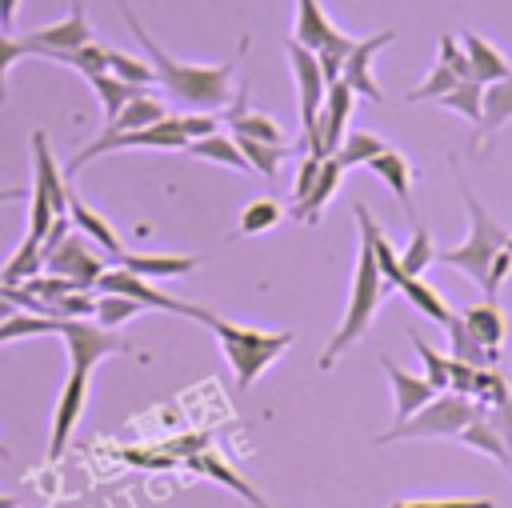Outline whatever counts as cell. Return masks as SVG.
Returning <instances> with one entry per match:
<instances>
[{
	"instance_id": "cell-1",
	"label": "cell",
	"mask_w": 512,
	"mask_h": 508,
	"mask_svg": "<svg viewBox=\"0 0 512 508\" xmlns=\"http://www.w3.org/2000/svg\"><path fill=\"white\" fill-rule=\"evenodd\" d=\"M120 12H124V20H128V28L136 32V40H140V48H144V56H148V64H152L160 88H164L172 100H180V104L192 108V112L228 108V100H232V68H228V64H188V60H176L172 52H164V48L144 32V24L136 20V12H132L128 4H120Z\"/></svg>"
},
{
	"instance_id": "cell-2",
	"label": "cell",
	"mask_w": 512,
	"mask_h": 508,
	"mask_svg": "<svg viewBox=\"0 0 512 508\" xmlns=\"http://www.w3.org/2000/svg\"><path fill=\"white\" fill-rule=\"evenodd\" d=\"M392 288H388V280L380 276V268H376V256H372V244L360 236V244H356V268H352V284H348V308H344V320L336 324V332H332V340L324 344V352H320V372H328L364 332H368V324H372V316H376V308H380V300L388 296Z\"/></svg>"
},
{
	"instance_id": "cell-3",
	"label": "cell",
	"mask_w": 512,
	"mask_h": 508,
	"mask_svg": "<svg viewBox=\"0 0 512 508\" xmlns=\"http://www.w3.org/2000/svg\"><path fill=\"white\" fill-rule=\"evenodd\" d=\"M224 360L232 364V376H236V388L244 392L248 384H256V376H264L288 348H292V332H264V328H244V324H232V320H220L216 312L208 316V324Z\"/></svg>"
},
{
	"instance_id": "cell-4",
	"label": "cell",
	"mask_w": 512,
	"mask_h": 508,
	"mask_svg": "<svg viewBox=\"0 0 512 508\" xmlns=\"http://www.w3.org/2000/svg\"><path fill=\"white\" fill-rule=\"evenodd\" d=\"M456 184H460V192H464V212H468V236L456 244V248H444V252H436V260H444L448 268H456V272H464L468 280H476L480 288H484V280H488V268H492V256L500 252V248H508V228L476 200V192L468 188V180L456 172Z\"/></svg>"
},
{
	"instance_id": "cell-5",
	"label": "cell",
	"mask_w": 512,
	"mask_h": 508,
	"mask_svg": "<svg viewBox=\"0 0 512 508\" xmlns=\"http://www.w3.org/2000/svg\"><path fill=\"white\" fill-rule=\"evenodd\" d=\"M480 412L472 396L460 392H436L420 412H412L404 424H392L388 432L376 436V444H396V440H448L460 436V428Z\"/></svg>"
},
{
	"instance_id": "cell-6",
	"label": "cell",
	"mask_w": 512,
	"mask_h": 508,
	"mask_svg": "<svg viewBox=\"0 0 512 508\" xmlns=\"http://www.w3.org/2000/svg\"><path fill=\"white\" fill-rule=\"evenodd\" d=\"M124 148H188V136L180 128V116H164L160 124H148V128H132V132H100L92 144H84L72 164L64 168V180L80 176V168H88L96 156H108V152H124Z\"/></svg>"
},
{
	"instance_id": "cell-7",
	"label": "cell",
	"mask_w": 512,
	"mask_h": 508,
	"mask_svg": "<svg viewBox=\"0 0 512 508\" xmlns=\"http://www.w3.org/2000/svg\"><path fill=\"white\" fill-rule=\"evenodd\" d=\"M96 288L100 292H116V296H128V300H136V304H144V308H156V312H176V316H188V320H200V324H208V308H200V304H188V300H176V296H168V292H160V288H152L144 276H136V272H128V268H104L100 272V280H96Z\"/></svg>"
},
{
	"instance_id": "cell-8",
	"label": "cell",
	"mask_w": 512,
	"mask_h": 508,
	"mask_svg": "<svg viewBox=\"0 0 512 508\" xmlns=\"http://www.w3.org/2000/svg\"><path fill=\"white\" fill-rule=\"evenodd\" d=\"M60 336L68 348V368H76V372H92L104 356L128 348L112 328H104L96 320H60Z\"/></svg>"
},
{
	"instance_id": "cell-9",
	"label": "cell",
	"mask_w": 512,
	"mask_h": 508,
	"mask_svg": "<svg viewBox=\"0 0 512 508\" xmlns=\"http://www.w3.org/2000/svg\"><path fill=\"white\" fill-rule=\"evenodd\" d=\"M284 48H288V64H292L296 92H300V128H304V136H308V132L316 128L320 108H324L328 80H324V72H320V56H316V52H308V48L296 44V40H288Z\"/></svg>"
},
{
	"instance_id": "cell-10",
	"label": "cell",
	"mask_w": 512,
	"mask_h": 508,
	"mask_svg": "<svg viewBox=\"0 0 512 508\" xmlns=\"http://www.w3.org/2000/svg\"><path fill=\"white\" fill-rule=\"evenodd\" d=\"M20 40H24L28 56H48V60H56L60 52L84 48V44L92 40V28H88V16H84V8H80V0H76L64 20L44 24V28H32V32H24Z\"/></svg>"
},
{
	"instance_id": "cell-11",
	"label": "cell",
	"mask_w": 512,
	"mask_h": 508,
	"mask_svg": "<svg viewBox=\"0 0 512 508\" xmlns=\"http://www.w3.org/2000/svg\"><path fill=\"white\" fill-rule=\"evenodd\" d=\"M292 40L304 44L308 52H344L356 44L352 36H344L320 8V0H296V24H292Z\"/></svg>"
},
{
	"instance_id": "cell-12",
	"label": "cell",
	"mask_w": 512,
	"mask_h": 508,
	"mask_svg": "<svg viewBox=\"0 0 512 508\" xmlns=\"http://www.w3.org/2000/svg\"><path fill=\"white\" fill-rule=\"evenodd\" d=\"M44 268L52 272V276H68L76 288H96V280H100V272H104V264H100V256L84 244V236H76V232H68L48 256H44Z\"/></svg>"
},
{
	"instance_id": "cell-13",
	"label": "cell",
	"mask_w": 512,
	"mask_h": 508,
	"mask_svg": "<svg viewBox=\"0 0 512 508\" xmlns=\"http://www.w3.org/2000/svg\"><path fill=\"white\" fill-rule=\"evenodd\" d=\"M84 400H88V372H76L68 368V380L60 388V400H56V412H52V436H48V460H60L72 432H76V420L84 412Z\"/></svg>"
},
{
	"instance_id": "cell-14",
	"label": "cell",
	"mask_w": 512,
	"mask_h": 508,
	"mask_svg": "<svg viewBox=\"0 0 512 508\" xmlns=\"http://www.w3.org/2000/svg\"><path fill=\"white\" fill-rule=\"evenodd\" d=\"M392 40H396V32H392V28H384V32H376V36L356 40V44L348 48V56H344V72H340V80H344L356 96H364V100H372V104H380V100H384L380 84L372 80V56H376L380 48H388Z\"/></svg>"
},
{
	"instance_id": "cell-15",
	"label": "cell",
	"mask_w": 512,
	"mask_h": 508,
	"mask_svg": "<svg viewBox=\"0 0 512 508\" xmlns=\"http://www.w3.org/2000/svg\"><path fill=\"white\" fill-rule=\"evenodd\" d=\"M32 192L44 196V200L56 208V216L68 212V196H72V188H68L64 172H60L56 160H52V148H48L44 128L32 132Z\"/></svg>"
},
{
	"instance_id": "cell-16",
	"label": "cell",
	"mask_w": 512,
	"mask_h": 508,
	"mask_svg": "<svg viewBox=\"0 0 512 508\" xmlns=\"http://www.w3.org/2000/svg\"><path fill=\"white\" fill-rule=\"evenodd\" d=\"M224 124L232 128V136H252V140H264V144H288V132H284L272 116L256 112V108L248 104V92H244V88H240V92L232 96V104L224 108Z\"/></svg>"
},
{
	"instance_id": "cell-17",
	"label": "cell",
	"mask_w": 512,
	"mask_h": 508,
	"mask_svg": "<svg viewBox=\"0 0 512 508\" xmlns=\"http://www.w3.org/2000/svg\"><path fill=\"white\" fill-rule=\"evenodd\" d=\"M380 368H384V376L392 380V400H396V404H392V412H396L392 420H396V424H404L412 412H420V408L436 396V388L428 384V376H412V372H404V368H400L396 360H388V356L380 360Z\"/></svg>"
},
{
	"instance_id": "cell-18",
	"label": "cell",
	"mask_w": 512,
	"mask_h": 508,
	"mask_svg": "<svg viewBox=\"0 0 512 508\" xmlns=\"http://www.w3.org/2000/svg\"><path fill=\"white\" fill-rule=\"evenodd\" d=\"M120 268L144 276V280H176L188 276L192 268H200V256H180V252H120L116 256Z\"/></svg>"
},
{
	"instance_id": "cell-19",
	"label": "cell",
	"mask_w": 512,
	"mask_h": 508,
	"mask_svg": "<svg viewBox=\"0 0 512 508\" xmlns=\"http://www.w3.org/2000/svg\"><path fill=\"white\" fill-rule=\"evenodd\" d=\"M340 180H344V164H340L336 156H324V160H320V176H316V184H312V192H308L304 200H296V204H288V216L312 228V224L320 220V212L328 208V200L336 196V188H340Z\"/></svg>"
},
{
	"instance_id": "cell-20",
	"label": "cell",
	"mask_w": 512,
	"mask_h": 508,
	"mask_svg": "<svg viewBox=\"0 0 512 508\" xmlns=\"http://www.w3.org/2000/svg\"><path fill=\"white\" fill-rule=\"evenodd\" d=\"M364 168H372V172L392 188V196L400 200V208H404L408 224L416 228V208H412V160H408L404 152H396V148H384V152H380V156H372Z\"/></svg>"
},
{
	"instance_id": "cell-21",
	"label": "cell",
	"mask_w": 512,
	"mask_h": 508,
	"mask_svg": "<svg viewBox=\"0 0 512 508\" xmlns=\"http://www.w3.org/2000/svg\"><path fill=\"white\" fill-rule=\"evenodd\" d=\"M188 468H196L200 476H208V480H216V484L232 488V492H236L240 500H248L252 508H272V504H268V500H264V496H260V492H256V488H252V484H248V480H244V476H240V472H236V468H232V464L220 456V452H200V456H188Z\"/></svg>"
},
{
	"instance_id": "cell-22",
	"label": "cell",
	"mask_w": 512,
	"mask_h": 508,
	"mask_svg": "<svg viewBox=\"0 0 512 508\" xmlns=\"http://www.w3.org/2000/svg\"><path fill=\"white\" fill-rule=\"evenodd\" d=\"M356 220H360V236L372 244V256H376V268H380V276L388 280V288H400V280H404V264H400V252L392 248V240L384 236V228L372 220V212H368L364 204H356Z\"/></svg>"
},
{
	"instance_id": "cell-23",
	"label": "cell",
	"mask_w": 512,
	"mask_h": 508,
	"mask_svg": "<svg viewBox=\"0 0 512 508\" xmlns=\"http://www.w3.org/2000/svg\"><path fill=\"white\" fill-rule=\"evenodd\" d=\"M460 444H468V448H476V452H484V456H492L500 468H512V448L504 444V436H500V428L492 424V416H488V408L480 404V412L460 428V436H456Z\"/></svg>"
},
{
	"instance_id": "cell-24",
	"label": "cell",
	"mask_w": 512,
	"mask_h": 508,
	"mask_svg": "<svg viewBox=\"0 0 512 508\" xmlns=\"http://www.w3.org/2000/svg\"><path fill=\"white\" fill-rule=\"evenodd\" d=\"M68 216H72V228H76L80 236H88V240H92L100 252H108L112 260L124 252V244H120V236L112 232V224H108V220H104L96 208H88V204H84L76 192L68 196Z\"/></svg>"
},
{
	"instance_id": "cell-25",
	"label": "cell",
	"mask_w": 512,
	"mask_h": 508,
	"mask_svg": "<svg viewBox=\"0 0 512 508\" xmlns=\"http://www.w3.org/2000/svg\"><path fill=\"white\" fill-rule=\"evenodd\" d=\"M444 332H448V356H452V360H464V364H472V368H496L500 356L480 344V336L468 328L464 316H452V320L444 324Z\"/></svg>"
},
{
	"instance_id": "cell-26",
	"label": "cell",
	"mask_w": 512,
	"mask_h": 508,
	"mask_svg": "<svg viewBox=\"0 0 512 508\" xmlns=\"http://www.w3.org/2000/svg\"><path fill=\"white\" fill-rule=\"evenodd\" d=\"M460 44H464V52H468V60H472V76H476L480 84H492V80H500V76H512V64L504 60V52H496L484 36L464 32Z\"/></svg>"
},
{
	"instance_id": "cell-27",
	"label": "cell",
	"mask_w": 512,
	"mask_h": 508,
	"mask_svg": "<svg viewBox=\"0 0 512 508\" xmlns=\"http://www.w3.org/2000/svg\"><path fill=\"white\" fill-rule=\"evenodd\" d=\"M460 316H464V320H468V328L480 336V344H484L488 352H496V356H500V344H504V336H508V320H504V312L496 308V300L468 304Z\"/></svg>"
},
{
	"instance_id": "cell-28",
	"label": "cell",
	"mask_w": 512,
	"mask_h": 508,
	"mask_svg": "<svg viewBox=\"0 0 512 508\" xmlns=\"http://www.w3.org/2000/svg\"><path fill=\"white\" fill-rule=\"evenodd\" d=\"M512 120V76H500L484 84V116H480V140L496 136Z\"/></svg>"
},
{
	"instance_id": "cell-29",
	"label": "cell",
	"mask_w": 512,
	"mask_h": 508,
	"mask_svg": "<svg viewBox=\"0 0 512 508\" xmlns=\"http://www.w3.org/2000/svg\"><path fill=\"white\" fill-rule=\"evenodd\" d=\"M188 152H192V156H200V160H212V164L236 168V172H252V168H248V160H244V152H240V144H236V136H224L220 128H216L212 136L188 140Z\"/></svg>"
},
{
	"instance_id": "cell-30",
	"label": "cell",
	"mask_w": 512,
	"mask_h": 508,
	"mask_svg": "<svg viewBox=\"0 0 512 508\" xmlns=\"http://www.w3.org/2000/svg\"><path fill=\"white\" fill-rule=\"evenodd\" d=\"M400 292H404V300H408L416 312H424V316H428V320H436L440 328H444V324L456 316V312L444 304L440 288H432L424 276H404V280H400Z\"/></svg>"
},
{
	"instance_id": "cell-31",
	"label": "cell",
	"mask_w": 512,
	"mask_h": 508,
	"mask_svg": "<svg viewBox=\"0 0 512 508\" xmlns=\"http://www.w3.org/2000/svg\"><path fill=\"white\" fill-rule=\"evenodd\" d=\"M44 272V252H40V240L36 236H24L20 248L8 256V264L0 268V284H28L32 276Z\"/></svg>"
},
{
	"instance_id": "cell-32",
	"label": "cell",
	"mask_w": 512,
	"mask_h": 508,
	"mask_svg": "<svg viewBox=\"0 0 512 508\" xmlns=\"http://www.w3.org/2000/svg\"><path fill=\"white\" fill-rule=\"evenodd\" d=\"M168 112H164V104L160 100H152L148 92H140V96H132L124 108H120V116L112 120V124H104V132H132V128H148V124H160Z\"/></svg>"
},
{
	"instance_id": "cell-33",
	"label": "cell",
	"mask_w": 512,
	"mask_h": 508,
	"mask_svg": "<svg viewBox=\"0 0 512 508\" xmlns=\"http://www.w3.org/2000/svg\"><path fill=\"white\" fill-rule=\"evenodd\" d=\"M88 84H92V92L100 96L104 124H112V120L120 116V108H124L132 96H140V92H144V88H136V84H128V80H120V76H112V72H100V76H92Z\"/></svg>"
},
{
	"instance_id": "cell-34",
	"label": "cell",
	"mask_w": 512,
	"mask_h": 508,
	"mask_svg": "<svg viewBox=\"0 0 512 508\" xmlns=\"http://www.w3.org/2000/svg\"><path fill=\"white\" fill-rule=\"evenodd\" d=\"M436 104L460 112L468 124H480V116H484V84H480V80H460V84H456L452 92H444Z\"/></svg>"
},
{
	"instance_id": "cell-35",
	"label": "cell",
	"mask_w": 512,
	"mask_h": 508,
	"mask_svg": "<svg viewBox=\"0 0 512 508\" xmlns=\"http://www.w3.org/2000/svg\"><path fill=\"white\" fill-rule=\"evenodd\" d=\"M236 144H240L248 168L260 172V176H268V180L280 172V160L288 156V144H264V140H252V136H236Z\"/></svg>"
},
{
	"instance_id": "cell-36",
	"label": "cell",
	"mask_w": 512,
	"mask_h": 508,
	"mask_svg": "<svg viewBox=\"0 0 512 508\" xmlns=\"http://www.w3.org/2000/svg\"><path fill=\"white\" fill-rule=\"evenodd\" d=\"M48 332H60V320L36 316V312H12L8 320H0V344L28 340V336H48Z\"/></svg>"
},
{
	"instance_id": "cell-37",
	"label": "cell",
	"mask_w": 512,
	"mask_h": 508,
	"mask_svg": "<svg viewBox=\"0 0 512 508\" xmlns=\"http://www.w3.org/2000/svg\"><path fill=\"white\" fill-rule=\"evenodd\" d=\"M384 148H388V144H384L380 136H372V132H348L332 156H336L344 168H356V164H368L372 156H380Z\"/></svg>"
},
{
	"instance_id": "cell-38",
	"label": "cell",
	"mask_w": 512,
	"mask_h": 508,
	"mask_svg": "<svg viewBox=\"0 0 512 508\" xmlns=\"http://www.w3.org/2000/svg\"><path fill=\"white\" fill-rule=\"evenodd\" d=\"M408 340H412V348H416V356H420V364H424V376H428V384L436 388V392H448V356L444 352H436L416 328H408Z\"/></svg>"
},
{
	"instance_id": "cell-39",
	"label": "cell",
	"mask_w": 512,
	"mask_h": 508,
	"mask_svg": "<svg viewBox=\"0 0 512 508\" xmlns=\"http://www.w3.org/2000/svg\"><path fill=\"white\" fill-rule=\"evenodd\" d=\"M56 64H68V68H76L84 80H92V76H100V72H108V48H100V44H84V48H72V52H60L56 56Z\"/></svg>"
},
{
	"instance_id": "cell-40",
	"label": "cell",
	"mask_w": 512,
	"mask_h": 508,
	"mask_svg": "<svg viewBox=\"0 0 512 508\" xmlns=\"http://www.w3.org/2000/svg\"><path fill=\"white\" fill-rule=\"evenodd\" d=\"M280 224V204L276 200H252L244 212H240V236H260V232H268V228H276Z\"/></svg>"
},
{
	"instance_id": "cell-41",
	"label": "cell",
	"mask_w": 512,
	"mask_h": 508,
	"mask_svg": "<svg viewBox=\"0 0 512 508\" xmlns=\"http://www.w3.org/2000/svg\"><path fill=\"white\" fill-rule=\"evenodd\" d=\"M108 72L120 76V80H128V84H136V88H148L156 80V72H152L148 60H136L128 52H116V48H108Z\"/></svg>"
},
{
	"instance_id": "cell-42",
	"label": "cell",
	"mask_w": 512,
	"mask_h": 508,
	"mask_svg": "<svg viewBox=\"0 0 512 508\" xmlns=\"http://www.w3.org/2000/svg\"><path fill=\"white\" fill-rule=\"evenodd\" d=\"M436 260V244L424 228H412V240L408 248L400 252V264H404V276H424V268Z\"/></svg>"
},
{
	"instance_id": "cell-43",
	"label": "cell",
	"mask_w": 512,
	"mask_h": 508,
	"mask_svg": "<svg viewBox=\"0 0 512 508\" xmlns=\"http://www.w3.org/2000/svg\"><path fill=\"white\" fill-rule=\"evenodd\" d=\"M136 312H144V304H136L128 296H116V292H100L96 296V324H104V328H116V324L132 320Z\"/></svg>"
},
{
	"instance_id": "cell-44",
	"label": "cell",
	"mask_w": 512,
	"mask_h": 508,
	"mask_svg": "<svg viewBox=\"0 0 512 508\" xmlns=\"http://www.w3.org/2000/svg\"><path fill=\"white\" fill-rule=\"evenodd\" d=\"M508 396H512V384H508L496 368H476V380H472V400H476V404L492 408V404H500V400H508Z\"/></svg>"
},
{
	"instance_id": "cell-45",
	"label": "cell",
	"mask_w": 512,
	"mask_h": 508,
	"mask_svg": "<svg viewBox=\"0 0 512 508\" xmlns=\"http://www.w3.org/2000/svg\"><path fill=\"white\" fill-rule=\"evenodd\" d=\"M456 84H460V76H456L448 64H440V60H436V64H432V72H428V80H424V84H416V88L408 92V100H412V104H416V100H440V96H444V92H452Z\"/></svg>"
},
{
	"instance_id": "cell-46",
	"label": "cell",
	"mask_w": 512,
	"mask_h": 508,
	"mask_svg": "<svg viewBox=\"0 0 512 508\" xmlns=\"http://www.w3.org/2000/svg\"><path fill=\"white\" fill-rule=\"evenodd\" d=\"M52 316H56V320H84V316H96V296H88V288H72V292H64V296L52 304Z\"/></svg>"
},
{
	"instance_id": "cell-47",
	"label": "cell",
	"mask_w": 512,
	"mask_h": 508,
	"mask_svg": "<svg viewBox=\"0 0 512 508\" xmlns=\"http://www.w3.org/2000/svg\"><path fill=\"white\" fill-rule=\"evenodd\" d=\"M440 64H448L460 80H476L472 76V60H468V52H464V44L456 36H440Z\"/></svg>"
},
{
	"instance_id": "cell-48",
	"label": "cell",
	"mask_w": 512,
	"mask_h": 508,
	"mask_svg": "<svg viewBox=\"0 0 512 508\" xmlns=\"http://www.w3.org/2000/svg\"><path fill=\"white\" fill-rule=\"evenodd\" d=\"M20 56H28L24 40H16V36H4V32H0V104H4V96H8V88H4V80H8V68H12Z\"/></svg>"
},
{
	"instance_id": "cell-49",
	"label": "cell",
	"mask_w": 512,
	"mask_h": 508,
	"mask_svg": "<svg viewBox=\"0 0 512 508\" xmlns=\"http://www.w3.org/2000/svg\"><path fill=\"white\" fill-rule=\"evenodd\" d=\"M508 272H512V252H508V248H500V252L492 256V268H488V280H484V296H488V300H496V292L504 288Z\"/></svg>"
},
{
	"instance_id": "cell-50",
	"label": "cell",
	"mask_w": 512,
	"mask_h": 508,
	"mask_svg": "<svg viewBox=\"0 0 512 508\" xmlns=\"http://www.w3.org/2000/svg\"><path fill=\"white\" fill-rule=\"evenodd\" d=\"M388 508H496V500H464V496H456V500H396V504H388Z\"/></svg>"
},
{
	"instance_id": "cell-51",
	"label": "cell",
	"mask_w": 512,
	"mask_h": 508,
	"mask_svg": "<svg viewBox=\"0 0 512 508\" xmlns=\"http://www.w3.org/2000/svg\"><path fill=\"white\" fill-rule=\"evenodd\" d=\"M180 128H184L188 140H200V136H212L220 124H216L212 112H188V116H180Z\"/></svg>"
},
{
	"instance_id": "cell-52",
	"label": "cell",
	"mask_w": 512,
	"mask_h": 508,
	"mask_svg": "<svg viewBox=\"0 0 512 508\" xmlns=\"http://www.w3.org/2000/svg\"><path fill=\"white\" fill-rule=\"evenodd\" d=\"M452 360V356H448ZM472 380H476V368L464 364V360H452L448 364V392H460V396H472Z\"/></svg>"
},
{
	"instance_id": "cell-53",
	"label": "cell",
	"mask_w": 512,
	"mask_h": 508,
	"mask_svg": "<svg viewBox=\"0 0 512 508\" xmlns=\"http://www.w3.org/2000/svg\"><path fill=\"white\" fill-rule=\"evenodd\" d=\"M316 176H320V160H316V156H308V160L300 164V172H296V188H292V204H296V200H304V196L312 192V184H316Z\"/></svg>"
},
{
	"instance_id": "cell-54",
	"label": "cell",
	"mask_w": 512,
	"mask_h": 508,
	"mask_svg": "<svg viewBox=\"0 0 512 508\" xmlns=\"http://www.w3.org/2000/svg\"><path fill=\"white\" fill-rule=\"evenodd\" d=\"M488 416H492V424L500 428L504 444L512 448V396H508V400H500V404H492V408H488Z\"/></svg>"
},
{
	"instance_id": "cell-55",
	"label": "cell",
	"mask_w": 512,
	"mask_h": 508,
	"mask_svg": "<svg viewBox=\"0 0 512 508\" xmlns=\"http://www.w3.org/2000/svg\"><path fill=\"white\" fill-rule=\"evenodd\" d=\"M16 8H20V0H0V28L4 32L16 24Z\"/></svg>"
},
{
	"instance_id": "cell-56",
	"label": "cell",
	"mask_w": 512,
	"mask_h": 508,
	"mask_svg": "<svg viewBox=\"0 0 512 508\" xmlns=\"http://www.w3.org/2000/svg\"><path fill=\"white\" fill-rule=\"evenodd\" d=\"M24 196V188H0V204H8V200H20Z\"/></svg>"
},
{
	"instance_id": "cell-57",
	"label": "cell",
	"mask_w": 512,
	"mask_h": 508,
	"mask_svg": "<svg viewBox=\"0 0 512 508\" xmlns=\"http://www.w3.org/2000/svg\"><path fill=\"white\" fill-rule=\"evenodd\" d=\"M0 508H16V500H8V496H0Z\"/></svg>"
},
{
	"instance_id": "cell-58",
	"label": "cell",
	"mask_w": 512,
	"mask_h": 508,
	"mask_svg": "<svg viewBox=\"0 0 512 508\" xmlns=\"http://www.w3.org/2000/svg\"><path fill=\"white\" fill-rule=\"evenodd\" d=\"M0 460H8V452H4V444H0Z\"/></svg>"
},
{
	"instance_id": "cell-59",
	"label": "cell",
	"mask_w": 512,
	"mask_h": 508,
	"mask_svg": "<svg viewBox=\"0 0 512 508\" xmlns=\"http://www.w3.org/2000/svg\"><path fill=\"white\" fill-rule=\"evenodd\" d=\"M508 252H512V236H508Z\"/></svg>"
},
{
	"instance_id": "cell-60",
	"label": "cell",
	"mask_w": 512,
	"mask_h": 508,
	"mask_svg": "<svg viewBox=\"0 0 512 508\" xmlns=\"http://www.w3.org/2000/svg\"><path fill=\"white\" fill-rule=\"evenodd\" d=\"M508 384H512V380H508Z\"/></svg>"
},
{
	"instance_id": "cell-61",
	"label": "cell",
	"mask_w": 512,
	"mask_h": 508,
	"mask_svg": "<svg viewBox=\"0 0 512 508\" xmlns=\"http://www.w3.org/2000/svg\"><path fill=\"white\" fill-rule=\"evenodd\" d=\"M0 32H4V28H0Z\"/></svg>"
}]
</instances>
